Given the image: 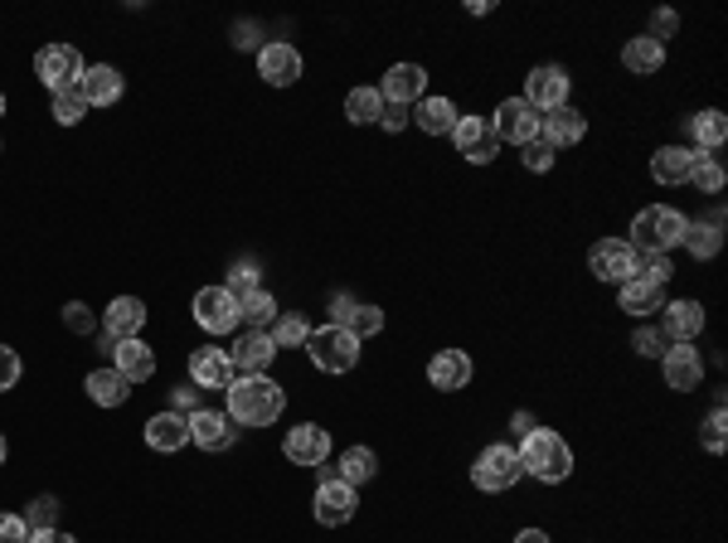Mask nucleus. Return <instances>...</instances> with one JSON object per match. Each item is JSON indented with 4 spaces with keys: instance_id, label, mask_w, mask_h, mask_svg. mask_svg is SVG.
I'll return each instance as SVG.
<instances>
[{
    "instance_id": "f257e3e1",
    "label": "nucleus",
    "mask_w": 728,
    "mask_h": 543,
    "mask_svg": "<svg viewBox=\"0 0 728 543\" xmlns=\"http://www.w3.org/2000/svg\"><path fill=\"white\" fill-rule=\"evenodd\" d=\"M228 417L234 427H273L287 407V393L277 389L267 374H243V379L228 383Z\"/></svg>"
},
{
    "instance_id": "f03ea898",
    "label": "nucleus",
    "mask_w": 728,
    "mask_h": 543,
    "mask_svg": "<svg viewBox=\"0 0 728 543\" xmlns=\"http://www.w3.org/2000/svg\"><path fill=\"white\" fill-rule=\"evenodd\" d=\"M515 452H519L525 476L544 480V485H558V480H568V471H574V452H568V442L558 432H549V427L525 432V442H519Z\"/></svg>"
},
{
    "instance_id": "7ed1b4c3",
    "label": "nucleus",
    "mask_w": 728,
    "mask_h": 543,
    "mask_svg": "<svg viewBox=\"0 0 728 543\" xmlns=\"http://www.w3.org/2000/svg\"><path fill=\"white\" fill-rule=\"evenodd\" d=\"M685 224H690V218H685L680 209L651 204V209H641V214L631 218L627 243L637 248V253H665V257H670V248H680V238H685Z\"/></svg>"
},
{
    "instance_id": "20e7f679",
    "label": "nucleus",
    "mask_w": 728,
    "mask_h": 543,
    "mask_svg": "<svg viewBox=\"0 0 728 543\" xmlns=\"http://www.w3.org/2000/svg\"><path fill=\"white\" fill-rule=\"evenodd\" d=\"M301 350L311 354V364H316L321 374H350V369L360 364V340L350 336L346 326H321V330H311Z\"/></svg>"
},
{
    "instance_id": "39448f33",
    "label": "nucleus",
    "mask_w": 728,
    "mask_h": 543,
    "mask_svg": "<svg viewBox=\"0 0 728 543\" xmlns=\"http://www.w3.org/2000/svg\"><path fill=\"white\" fill-rule=\"evenodd\" d=\"M472 480H476V490H486V495H505V490H515L519 480H525L519 452L510 442L486 446V452L476 456V466H472Z\"/></svg>"
},
{
    "instance_id": "423d86ee",
    "label": "nucleus",
    "mask_w": 728,
    "mask_h": 543,
    "mask_svg": "<svg viewBox=\"0 0 728 543\" xmlns=\"http://www.w3.org/2000/svg\"><path fill=\"white\" fill-rule=\"evenodd\" d=\"M35 73L39 83H45L49 92H68L83 83V73H88V64H83V54L73 45H45L35 54Z\"/></svg>"
},
{
    "instance_id": "0eeeda50",
    "label": "nucleus",
    "mask_w": 728,
    "mask_h": 543,
    "mask_svg": "<svg viewBox=\"0 0 728 543\" xmlns=\"http://www.w3.org/2000/svg\"><path fill=\"white\" fill-rule=\"evenodd\" d=\"M588 267H592V277H598V281L622 287V281L637 277V248H631L627 238H602V243H592Z\"/></svg>"
},
{
    "instance_id": "6e6552de",
    "label": "nucleus",
    "mask_w": 728,
    "mask_h": 543,
    "mask_svg": "<svg viewBox=\"0 0 728 543\" xmlns=\"http://www.w3.org/2000/svg\"><path fill=\"white\" fill-rule=\"evenodd\" d=\"M452 146H456V155H466L472 165H491L495 155H501V136H495V127L486 117H456Z\"/></svg>"
},
{
    "instance_id": "1a4fd4ad",
    "label": "nucleus",
    "mask_w": 728,
    "mask_h": 543,
    "mask_svg": "<svg viewBox=\"0 0 728 543\" xmlns=\"http://www.w3.org/2000/svg\"><path fill=\"white\" fill-rule=\"evenodd\" d=\"M355 509H360L355 485H346V480H321L316 500H311V515H316V525H326V529L350 525V519H355Z\"/></svg>"
},
{
    "instance_id": "9d476101",
    "label": "nucleus",
    "mask_w": 728,
    "mask_h": 543,
    "mask_svg": "<svg viewBox=\"0 0 728 543\" xmlns=\"http://www.w3.org/2000/svg\"><path fill=\"white\" fill-rule=\"evenodd\" d=\"M194 320H200L210 336H228L238 326V301L228 296V287H200L194 291Z\"/></svg>"
},
{
    "instance_id": "9b49d317",
    "label": "nucleus",
    "mask_w": 728,
    "mask_h": 543,
    "mask_svg": "<svg viewBox=\"0 0 728 543\" xmlns=\"http://www.w3.org/2000/svg\"><path fill=\"white\" fill-rule=\"evenodd\" d=\"M525 102L535 112H554V108H564L568 102V73L558 68V64H539V68H529V78H525Z\"/></svg>"
},
{
    "instance_id": "f8f14e48",
    "label": "nucleus",
    "mask_w": 728,
    "mask_h": 543,
    "mask_svg": "<svg viewBox=\"0 0 728 543\" xmlns=\"http://www.w3.org/2000/svg\"><path fill=\"white\" fill-rule=\"evenodd\" d=\"M491 127L495 136H501V146H525V141H535L539 136V112L529 108L525 98H505L501 108H495V117H491Z\"/></svg>"
},
{
    "instance_id": "ddd939ff",
    "label": "nucleus",
    "mask_w": 728,
    "mask_h": 543,
    "mask_svg": "<svg viewBox=\"0 0 728 543\" xmlns=\"http://www.w3.org/2000/svg\"><path fill=\"white\" fill-rule=\"evenodd\" d=\"M283 456L291 466H326V456H330V432L326 427H316V422H301V427H291L287 432V442H283Z\"/></svg>"
},
{
    "instance_id": "4468645a",
    "label": "nucleus",
    "mask_w": 728,
    "mask_h": 543,
    "mask_svg": "<svg viewBox=\"0 0 728 543\" xmlns=\"http://www.w3.org/2000/svg\"><path fill=\"white\" fill-rule=\"evenodd\" d=\"M258 78L273 83V88H291V83L301 78V54H297V45H287V39H273V45L258 49Z\"/></svg>"
},
{
    "instance_id": "2eb2a0df",
    "label": "nucleus",
    "mask_w": 728,
    "mask_h": 543,
    "mask_svg": "<svg viewBox=\"0 0 728 543\" xmlns=\"http://www.w3.org/2000/svg\"><path fill=\"white\" fill-rule=\"evenodd\" d=\"M704 330V306L700 301H665L661 311V336L665 344H694Z\"/></svg>"
},
{
    "instance_id": "dca6fc26",
    "label": "nucleus",
    "mask_w": 728,
    "mask_h": 543,
    "mask_svg": "<svg viewBox=\"0 0 728 543\" xmlns=\"http://www.w3.org/2000/svg\"><path fill=\"white\" fill-rule=\"evenodd\" d=\"M379 98L384 102H399V108H413L418 98H428V68L418 64H393L379 83Z\"/></svg>"
},
{
    "instance_id": "f3484780",
    "label": "nucleus",
    "mask_w": 728,
    "mask_h": 543,
    "mask_svg": "<svg viewBox=\"0 0 728 543\" xmlns=\"http://www.w3.org/2000/svg\"><path fill=\"white\" fill-rule=\"evenodd\" d=\"M190 383L194 389H228V383H234V359H228V350L200 344V350L190 354Z\"/></svg>"
},
{
    "instance_id": "a211bd4d",
    "label": "nucleus",
    "mask_w": 728,
    "mask_h": 543,
    "mask_svg": "<svg viewBox=\"0 0 728 543\" xmlns=\"http://www.w3.org/2000/svg\"><path fill=\"white\" fill-rule=\"evenodd\" d=\"M472 374H476V364H472V354H466V350H437L428 359V383H432V389H442V393L466 389Z\"/></svg>"
},
{
    "instance_id": "6ab92c4d",
    "label": "nucleus",
    "mask_w": 728,
    "mask_h": 543,
    "mask_svg": "<svg viewBox=\"0 0 728 543\" xmlns=\"http://www.w3.org/2000/svg\"><path fill=\"white\" fill-rule=\"evenodd\" d=\"M190 442L204 452H228L234 446V417L214 413V407H194L190 413Z\"/></svg>"
},
{
    "instance_id": "aec40b11",
    "label": "nucleus",
    "mask_w": 728,
    "mask_h": 543,
    "mask_svg": "<svg viewBox=\"0 0 728 543\" xmlns=\"http://www.w3.org/2000/svg\"><path fill=\"white\" fill-rule=\"evenodd\" d=\"M661 369H665V383H670L675 393H690V389H700V383H704V359H700V350H690V344L665 350Z\"/></svg>"
},
{
    "instance_id": "412c9836",
    "label": "nucleus",
    "mask_w": 728,
    "mask_h": 543,
    "mask_svg": "<svg viewBox=\"0 0 728 543\" xmlns=\"http://www.w3.org/2000/svg\"><path fill=\"white\" fill-rule=\"evenodd\" d=\"M146 446H151V452H185V446H190V417L185 413H171V407H165V413H155L151 422H146Z\"/></svg>"
},
{
    "instance_id": "4be33fe9",
    "label": "nucleus",
    "mask_w": 728,
    "mask_h": 543,
    "mask_svg": "<svg viewBox=\"0 0 728 543\" xmlns=\"http://www.w3.org/2000/svg\"><path fill=\"white\" fill-rule=\"evenodd\" d=\"M146 326V301L137 296H112L108 311H102V336L112 340H137Z\"/></svg>"
},
{
    "instance_id": "5701e85b",
    "label": "nucleus",
    "mask_w": 728,
    "mask_h": 543,
    "mask_svg": "<svg viewBox=\"0 0 728 543\" xmlns=\"http://www.w3.org/2000/svg\"><path fill=\"white\" fill-rule=\"evenodd\" d=\"M539 136H544L554 151L558 146H578L582 136H588V117L564 102V108H554V112H539Z\"/></svg>"
},
{
    "instance_id": "b1692460",
    "label": "nucleus",
    "mask_w": 728,
    "mask_h": 543,
    "mask_svg": "<svg viewBox=\"0 0 728 543\" xmlns=\"http://www.w3.org/2000/svg\"><path fill=\"white\" fill-rule=\"evenodd\" d=\"M78 92H83V102H88V108H117V98L127 92V83H122V73L112 68V64H88Z\"/></svg>"
},
{
    "instance_id": "393cba45",
    "label": "nucleus",
    "mask_w": 728,
    "mask_h": 543,
    "mask_svg": "<svg viewBox=\"0 0 728 543\" xmlns=\"http://www.w3.org/2000/svg\"><path fill=\"white\" fill-rule=\"evenodd\" d=\"M665 287H655V281H647V277H631V281H622L617 287V306L627 311V316H637V320H647V316H655V311H665Z\"/></svg>"
},
{
    "instance_id": "a878e982",
    "label": "nucleus",
    "mask_w": 728,
    "mask_h": 543,
    "mask_svg": "<svg viewBox=\"0 0 728 543\" xmlns=\"http://www.w3.org/2000/svg\"><path fill=\"white\" fill-rule=\"evenodd\" d=\"M680 243L690 248L694 263H710V257H719V248H724V218L719 214H714V218H690Z\"/></svg>"
},
{
    "instance_id": "bb28decb",
    "label": "nucleus",
    "mask_w": 728,
    "mask_h": 543,
    "mask_svg": "<svg viewBox=\"0 0 728 543\" xmlns=\"http://www.w3.org/2000/svg\"><path fill=\"white\" fill-rule=\"evenodd\" d=\"M456 102L452 98H418L413 102V127H423L428 136H452V127H456Z\"/></svg>"
},
{
    "instance_id": "cd10ccee",
    "label": "nucleus",
    "mask_w": 728,
    "mask_h": 543,
    "mask_svg": "<svg viewBox=\"0 0 728 543\" xmlns=\"http://www.w3.org/2000/svg\"><path fill=\"white\" fill-rule=\"evenodd\" d=\"M273 354H277V344H273L267 330H248V336L234 344L228 359H234V369H243V374H263L267 364H273Z\"/></svg>"
},
{
    "instance_id": "c85d7f7f",
    "label": "nucleus",
    "mask_w": 728,
    "mask_h": 543,
    "mask_svg": "<svg viewBox=\"0 0 728 543\" xmlns=\"http://www.w3.org/2000/svg\"><path fill=\"white\" fill-rule=\"evenodd\" d=\"M112 359H117L112 369L127 374L131 383H141V379H151V374H155V350H151V344H146L141 336H137V340H117Z\"/></svg>"
},
{
    "instance_id": "c756f323",
    "label": "nucleus",
    "mask_w": 728,
    "mask_h": 543,
    "mask_svg": "<svg viewBox=\"0 0 728 543\" xmlns=\"http://www.w3.org/2000/svg\"><path fill=\"white\" fill-rule=\"evenodd\" d=\"M690 165H694V151L685 146H661L651 155V180L655 185H690Z\"/></svg>"
},
{
    "instance_id": "7c9ffc66",
    "label": "nucleus",
    "mask_w": 728,
    "mask_h": 543,
    "mask_svg": "<svg viewBox=\"0 0 728 543\" xmlns=\"http://www.w3.org/2000/svg\"><path fill=\"white\" fill-rule=\"evenodd\" d=\"M622 64H627V73H637V78H651V73L665 68V45H655L651 35L627 39V49H622Z\"/></svg>"
},
{
    "instance_id": "2f4dec72",
    "label": "nucleus",
    "mask_w": 728,
    "mask_h": 543,
    "mask_svg": "<svg viewBox=\"0 0 728 543\" xmlns=\"http://www.w3.org/2000/svg\"><path fill=\"white\" fill-rule=\"evenodd\" d=\"M88 399L98 407H122L131 399V379L117 369H92L88 374Z\"/></svg>"
},
{
    "instance_id": "473e14b6",
    "label": "nucleus",
    "mask_w": 728,
    "mask_h": 543,
    "mask_svg": "<svg viewBox=\"0 0 728 543\" xmlns=\"http://www.w3.org/2000/svg\"><path fill=\"white\" fill-rule=\"evenodd\" d=\"M690 136H694V146H700V151H719V146L728 141V117H724L719 108L694 112V117H690Z\"/></svg>"
},
{
    "instance_id": "72a5a7b5",
    "label": "nucleus",
    "mask_w": 728,
    "mask_h": 543,
    "mask_svg": "<svg viewBox=\"0 0 728 543\" xmlns=\"http://www.w3.org/2000/svg\"><path fill=\"white\" fill-rule=\"evenodd\" d=\"M374 471H379V456H374L369 446H346L340 462H336V476L346 480V485H364Z\"/></svg>"
},
{
    "instance_id": "f704fd0d",
    "label": "nucleus",
    "mask_w": 728,
    "mask_h": 543,
    "mask_svg": "<svg viewBox=\"0 0 728 543\" xmlns=\"http://www.w3.org/2000/svg\"><path fill=\"white\" fill-rule=\"evenodd\" d=\"M346 117L355 122V127H374V122L384 117V98H379V88H355L346 98Z\"/></svg>"
},
{
    "instance_id": "c9c22d12",
    "label": "nucleus",
    "mask_w": 728,
    "mask_h": 543,
    "mask_svg": "<svg viewBox=\"0 0 728 543\" xmlns=\"http://www.w3.org/2000/svg\"><path fill=\"white\" fill-rule=\"evenodd\" d=\"M724 180H728V171L719 165V155H700V151H694V165H690V185H694V190H700V194H719Z\"/></svg>"
},
{
    "instance_id": "e433bc0d",
    "label": "nucleus",
    "mask_w": 728,
    "mask_h": 543,
    "mask_svg": "<svg viewBox=\"0 0 728 543\" xmlns=\"http://www.w3.org/2000/svg\"><path fill=\"white\" fill-rule=\"evenodd\" d=\"M238 320H248L253 330H273V320H277L273 291H253L248 301H238Z\"/></svg>"
},
{
    "instance_id": "4c0bfd02",
    "label": "nucleus",
    "mask_w": 728,
    "mask_h": 543,
    "mask_svg": "<svg viewBox=\"0 0 728 543\" xmlns=\"http://www.w3.org/2000/svg\"><path fill=\"white\" fill-rule=\"evenodd\" d=\"M346 330H350L355 340L379 336V330H384V311L369 306V301H355V306H350V316H346Z\"/></svg>"
},
{
    "instance_id": "58836bf2",
    "label": "nucleus",
    "mask_w": 728,
    "mask_h": 543,
    "mask_svg": "<svg viewBox=\"0 0 728 543\" xmlns=\"http://www.w3.org/2000/svg\"><path fill=\"white\" fill-rule=\"evenodd\" d=\"M49 117H54L59 127H78V122L88 117V102H83V92H78V88L54 92V108H49Z\"/></svg>"
},
{
    "instance_id": "ea45409f",
    "label": "nucleus",
    "mask_w": 728,
    "mask_h": 543,
    "mask_svg": "<svg viewBox=\"0 0 728 543\" xmlns=\"http://www.w3.org/2000/svg\"><path fill=\"white\" fill-rule=\"evenodd\" d=\"M267 336H273V344H277V350H301L311 330H306V320H301V316H277Z\"/></svg>"
},
{
    "instance_id": "a19ab883",
    "label": "nucleus",
    "mask_w": 728,
    "mask_h": 543,
    "mask_svg": "<svg viewBox=\"0 0 728 543\" xmlns=\"http://www.w3.org/2000/svg\"><path fill=\"white\" fill-rule=\"evenodd\" d=\"M20 519L29 525V534H35V529H59V500H54V495L29 500V509H25Z\"/></svg>"
},
{
    "instance_id": "79ce46f5",
    "label": "nucleus",
    "mask_w": 728,
    "mask_h": 543,
    "mask_svg": "<svg viewBox=\"0 0 728 543\" xmlns=\"http://www.w3.org/2000/svg\"><path fill=\"white\" fill-rule=\"evenodd\" d=\"M224 287H228V296H234V301H248L253 291H263V287H258V267L253 263H238L234 272H228Z\"/></svg>"
},
{
    "instance_id": "37998d69",
    "label": "nucleus",
    "mask_w": 728,
    "mask_h": 543,
    "mask_svg": "<svg viewBox=\"0 0 728 543\" xmlns=\"http://www.w3.org/2000/svg\"><path fill=\"white\" fill-rule=\"evenodd\" d=\"M637 277H647V281H655V287H665V281L675 277V267H670V257H665V253H637Z\"/></svg>"
},
{
    "instance_id": "c03bdc74",
    "label": "nucleus",
    "mask_w": 728,
    "mask_h": 543,
    "mask_svg": "<svg viewBox=\"0 0 728 543\" xmlns=\"http://www.w3.org/2000/svg\"><path fill=\"white\" fill-rule=\"evenodd\" d=\"M519 161H525V171H549V165H554V146L544 141V136H535V141H525L519 146Z\"/></svg>"
},
{
    "instance_id": "a18cd8bd",
    "label": "nucleus",
    "mask_w": 728,
    "mask_h": 543,
    "mask_svg": "<svg viewBox=\"0 0 728 543\" xmlns=\"http://www.w3.org/2000/svg\"><path fill=\"white\" fill-rule=\"evenodd\" d=\"M724 403H714V413L710 417H704V427H700V442H704V452H714V456H719L724 452Z\"/></svg>"
},
{
    "instance_id": "49530a36",
    "label": "nucleus",
    "mask_w": 728,
    "mask_h": 543,
    "mask_svg": "<svg viewBox=\"0 0 728 543\" xmlns=\"http://www.w3.org/2000/svg\"><path fill=\"white\" fill-rule=\"evenodd\" d=\"M64 330H73V336H92L98 320H92V311L83 306V301H68V306H64Z\"/></svg>"
},
{
    "instance_id": "de8ad7c7",
    "label": "nucleus",
    "mask_w": 728,
    "mask_h": 543,
    "mask_svg": "<svg viewBox=\"0 0 728 543\" xmlns=\"http://www.w3.org/2000/svg\"><path fill=\"white\" fill-rule=\"evenodd\" d=\"M631 350H637L641 359H661V354H665V336H661V330H647V326H641L637 336H631Z\"/></svg>"
},
{
    "instance_id": "09e8293b",
    "label": "nucleus",
    "mask_w": 728,
    "mask_h": 543,
    "mask_svg": "<svg viewBox=\"0 0 728 543\" xmlns=\"http://www.w3.org/2000/svg\"><path fill=\"white\" fill-rule=\"evenodd\" d=\"M20 383V354L10 344H0V393H10Z\"/></svg>"
},
{
    "instance_id": "8fccbe9b",
    "label": "nucleus",
    "mask_w": 728,
    "mask_h": 543,
    "mask_svg": "<svg viewBox=\"0 0 728 543\" xmlns=\"http://www.w3.org/2000/svg\"><path fill=\"white\" fill-rule=\"evenodd\" d=\"M675 29H680V15H675V10H655V15H651V39H655V45H665Z\"/></svg>"
},
{
    "instance_id": "3c124183",
    "label": "nucleus",
    "mask_w": 728,
    "mask_h": 543,
    "mask_svg": "<svg viewBox=\"0 0 728 543\" xmlns=\"http://www.w3.org/2000/svg\"><path fill=\"white\" fill-rule=\"evenodd\" d=\"M0 543H29V525L20 515H0Z\"/></svg>"
},
{
    "instance_id": "603ef678",
    "label": "nucleus",
    "mask_w": 728,
    "mask_h": 543,
    "mask_svg": "<svg viewBox=\"0 0 728 543\" xmlns=\"http://www.w3.org/2000/svg\"><path fill=\"white\" fill-rule=\"evenodd\" d=\"M413 122V108H399V102H384V117H379V127L384 131H403Z\"/></svg>"
},
{
    "instance_id": "864d4df0",
    "label": "nucleus",
    "mask_w": 728,
    "mask_h": 543,
    "mask_svg": "<svg viewBox=\"0 0 728 543\" xmlns=\"http://www.w3.org/2000/svg\"><path fill=\"white\" fill-rule=\"evenodd\" d=\"M194 399H200V389L194 383H180V389H171V413H194Z\"/></svg>"
},
{
    "instance_id": "5fc2aeb1",
    "label": "nucleus",
    "mask_w": 728,
    "mask_h": 543,
    "mask_svg": "<svg viewBox=\"0 0 728 543\" xmlns=\"http://www.w3.org/2000/svg\"><path fill=\"white\" fill-rule=\"evenodd\" d=\"M29 543H78V539L64 534V529H35V534H29Z\"/></svg>"
},
{
    "instance_id": "6e6d98bb",
    "label": "nucleus",
    "mask_w": 728,
    "mask_h": 543,
    "mask_svg": "<svg viewBox=\"0 0 728 543\" xmlns=\"http://www.w3.org/2000/svg\"><path fill=\"white\" fill-rule=\"evenodd\" d=\"M350 306H355V301H350V296H336V301H330V316H336V320H330V326H346Z\"/></svg>"
},
{
    "instance_id": "4d7b16f0",
    "label": "nucleus",
    "mask_w": 728,
    "mask_h": 543,
    "mask_svg": "<svg viewBox=\"0 0 728 543\" xmlns=\"http://www.w3.org/2000/svg\"><path fill=\"white\" fill-rule=\"evenodd\" d=\"M515 543H554V539H549L544 529H519V534H515Z\"/></svg>"
},
{
    "instance_id": "13d9d810",
    "label": "nucleus",
    "mask_w": 728,
    "mask_h": 543,
    "mask_svg": "<svg viewBox=\"0 0 728 543\" xmlns=\"http://www.w3.org/2000/svg\"><path fill=\"white\" fill-rule=\"evenodd\" d=\"M5 456H10V442H5V437H0V466H5Z\"/></svg>"
},
{
    "instance_id": "bf43d9fd",
    "label": "nucleus",
    "mask_w": 728,
    "mask_h": 543,
    "mask_svg": "<svg viewBox=\"0 0 728 543\" xmlns=\"http://www.w3.org/2000/svg\"><path fill=\"white\" fill-rule=\"evenodd\" d=\"M0 117H5V92H0Z\"/></svg>"
}]
</instances>
